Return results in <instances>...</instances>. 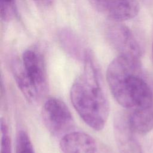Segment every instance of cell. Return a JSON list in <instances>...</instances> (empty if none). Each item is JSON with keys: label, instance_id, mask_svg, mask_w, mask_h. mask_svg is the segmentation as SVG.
Masks as SVG:
<instances>
[{"label": "cell", "instance_id": "3957f363", "mask_svg": "<svg viewBox=\"0 0 153 153\" xmlns=\"http://www.w3.org/2000/svg\"><path fill=\"white\" fill-rule=\"evenodd\" d=\"M41 116L47 130L54 136L69 133L74 124L72 115L66 105L56 97H50L44 102Z\"/></svg>", "mask_w": 153, "mask_h": 153}, {"label": "cell", "instance_id": "2e32d148", "mask_svg": "<svg viewBox=\"0 0 153 153\" xmlns=\"http://www.w3.org/2000/svg\"><path fill=\"white\" fill-rule=\"evenodd\" d=\"M16 0H0V3H10L14 4Z\"/></svg>", "mask_w": 153, "mask_h": 153}, {"label": "cell", "instance_id": "ba28073f", "mask_svg": "<svg viewBox=\"0 0 153 153\" xmlns=\"http://www.w3.org/2000/svg\"><path fill=\"white\" fill-rule=\"evenodd\" d=\"M60 148L63 153H95L97 144L90 134L82 131H71L63 136Z\"/></svg>", "mask_w": 153, "mask_h": 153}, {"label": "cell", "instance_id": "ac0fdd59", "mask_svg": "<svg viewBox=\"0 0 153 153\" xmlns=\"http://www.w3.org/2000/svg\"><path fill=\"white\" fill-rule=\"evenodd\" d=\"M152 57H153V43H152Z\"/></svg>", "mask_w": 153, "mask_h": 153}, {"label": "cell", "instance_id": "5bb4252c", "mask_svg": "<svg viewBox=\"0 0 153 153\" xmlns=\"http://www.w3.org/2000/svg\"><path fill=\"white\" fill-rule=\"evenodd\" d=\"M1 4V17L4 22L12 20L16 15V8L14 4L0 3Z\"/></svg>", "mask_w": 153, "mask_h": 153}, {"label": "cell", "instance_id": "6da1fadb", "mask_svg": "<svg viewBox=\"0 0 153 153\" xmlns=\"http://www.w3.org/2000/svg\"><path fill=\"white\" fill-rule=\"evenodd\" d=\"M82 72L73 82L70 91L72 105L90 127L100 131L107 121L109 106L102 89L93 53L87 50Z\"/></svg>", "mask_w": 153, "mask_h": 153}, {"label": "cell", "instance_id": "9c48e42d", "mask_svg": "<svg viewBox=\"0 0 153 153\" xmlns=\"http://www.w3.org/2000/svg\"><path fill=\"white\" fill-rule=\"evenodd\" d=\"M57 39L62 47L71 56L84 59L87 50L80 37L71 29L62 28L57 33Z\"/></svg>", "mask_w": 153, "mask_h": 153}, {"label": "cell", "instance_id": "52a82bcc", "mask_svg": "<svg viewBox=\"0 0 153 153\" xmlns=\"http://www.w3.org/2000/svg\"><path fill=\"white\" fill-rule=\"evenodd\" d=\"M114 133L120 153H143L140 145L131 129L127 116L119 115L114 121Z\"/></svg>", "mask_w": 153, "mask_h": 153}, {"label": "cell", "instance_id": "5b68a950", "mask_svg": "<svg viewBox=\"0 0 153 153\" xmlns=\"http://www.w3.org/2000/svg\"><path fill=\"white\" fill-rule=\"evenodd\" d=\"M22 63L27 77L41 97L47 86V71L42 55L35 49H27L23 53Z\"/></svg>", "mask_w": 153, "mask_h": 153}, {"label": "cell", "instance_id": "e0dca14e", "mask_svg": "<svg viewBox=\"0 0 153 153\" xmlns=\"http://www.w3.org/2000/svg\"><path fill=\"white\" fill-rule=\"evenodd\" d=\"M89 1V2L90 3V4H91V5L94 7L97 1V0H88Z\"/></svg>", "mask_w": 153, "mask_h": 153}, {"label": "cell", "instance_id": "8fae6325", "mask_svg": "<svg viewBox=\"0 0 153 153\" xmlns=\"http://www.w3.org/2000/svg\"><path fill=\"white\" fill-rule=\"evenodd\" d=\"M12 70L16 82L26 99L32 103L35 102L40 97L27 77L22 63H14L13 65Z\"/></svg>", "mask_w": 153, "mask_h": 153}, {"label": "cell", "instance_id": "7a4b0ae2", "mask_svg": "<svg viewBox=\"0 0 153 153\" xmlns=\"http://www.w3.org/2000/svg\"><path fill=\"white\" fill-rule=\"evenodd\" d=\"M140 60L118 55L109 65L106 80L116 101L123 107L152 108V91L141 76Z\"/></svg>", "mask_w": 153, "mask_h": 153}, {"label": "cell", "instance_id": "4fadbf2b", "mask_svg": "<svg viewBox=\"0 0 153 153\" xmlns=\"http://www.w3.org/2000/svg\"><path fill=\"white\" fill-rule=\"evenodd\" d=\"M1 153H12L11 141L8 134V126L3 118L1 119Z\"/></svg>", "mask_w": 153, "mask_h": 153}, {"label": "cell", "instance_id": "9a60e30c", "mask_svg": "<svg viewBox=\"0 0 153 153\" xmlns=\"http://www.w3.org/2000/svg\"><path fill=\"white\" fill-rule=\"evenodd\" d=\"M56 0H33V1L42 8H49L51 7Z\"/></svg>", "mask_w": 153, "mask_h": 153}, {"label": "cell", "instance_id": "277c9868", "mask_svg": "<svg viewBox=\"0 0 153 153\" xmlns=\"http://www.w3.org/2000/svg\"><path fill=\"white\" fill-rule=\"evenodd\" d=\"M106 36L119 55L140 60L142 56L140 45L127 26L118 22L110 25L106 29Z\"/></svg>", "mask_w": 153, "mask_h": 153}, {"label": "cell", "instance_id": "30bf717a", "mask_svg": "<svg viewBox=\"0 0 153 153\" xmlns=\"http://www.w3.org/2000/svg\"><path fill=\"white\" fill-rule=\"evenodd\" d=\"M131 129L139 134H145L153 128V109H133L127 116Z\"/></svg>", "mask_w": 153, "mask_h": 153}, {"label": "cell", "instance_id": "8992f818", "mask_svg": "<svg viewBox=\"0 0 153 153\" xmlns=\"http://www.w3.org/2000/svg\"><path fill=\"white\" fill-rule=\"evenodd\" d=\"M94 8L114 21L121 22L136 16L139 4L137 0H97Z\"/></svg>", "mask_w": 153, "mask_h": 153}, {"label": "cell", "instance_id": "7c38bea8", "mask_svg": "<svg viewBox=\"0 0 153 153\" xmlns=\"http://www.w3.org/2000/svg\"><path fill=\"white\" fill-rule=\"evenodd\" d=\"M16 153H35L32 143L27 133L20 130L16 140Z\"/></svg>", "mask_w": 153, "mask_h": 153}]
</instances>
